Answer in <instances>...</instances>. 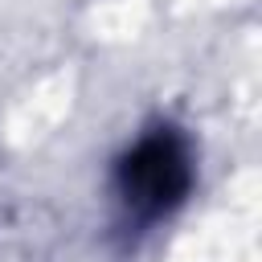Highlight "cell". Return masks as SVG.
<instances>
[{
	"label": "cell",
	"instance_id": "6da1fadb",
	"mask_svg": "<svg viewBox=\"0 0 262 262\" xmlns=\"http://www.w3.org/2000/svg\"><path fill=\"white\" fill-rule=\"evenodd\" d=\"M188 180H192L188 156L176 135L143 139L119 168V184H123L127 201L143 213H164V209L180 205V196L188 192Z\"/></svg>",
	"mask_w": 262,
	"mask_h": 262
}]
</instances>
